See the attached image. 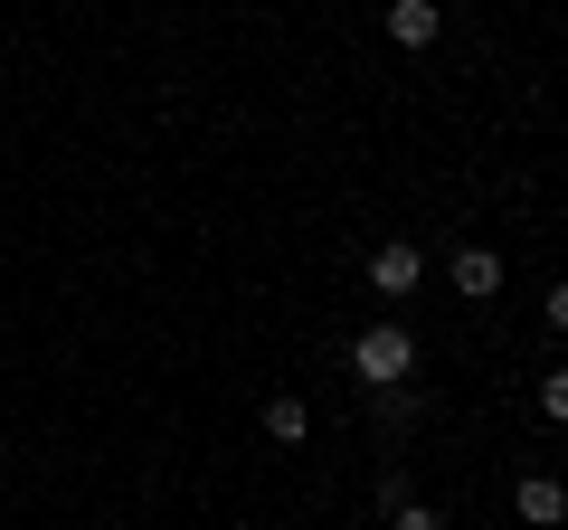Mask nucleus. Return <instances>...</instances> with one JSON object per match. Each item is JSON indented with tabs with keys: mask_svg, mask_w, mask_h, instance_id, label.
I'll return each instance as SVG.
<instances>
[{
	"mask_svg": "<svg viewBox=\"0 0 568 530\" xmlns=\"http://www.w3.org/2000/svg\"><path fill=\"white\" fill-rule=\"evenodd\" d=\"M351 369H361L369 388H398L407 369H417V342H407V323H369L361 342H351Z\"/></svg>",
	"mask_w": 568,
	"mask_h": 530,
	"instance_id": "obj_1",
	"label": "nucleus"
},
{
	"mask_svg": "<svg viewBox=\"0 0 568 530\" xmlns=\"http://www.w3.org/2000/svg\"><path fill=\"white\" fill-rule=\"evenodd\" d=\"M369 285H379L388 304H407V294L426 285V256H417V246H407V237H398V246H379V256H369Z\"/></svg>",
	"mask_w": 568,
	"mask_h": 530,
	"instance_id": "obj_2",
	"label": "nucleus"
},
{
	"mask_svg": "<svg viewBox=\"0 0 568 530\" xmlns=\"http://www.w3.org/2000/svg\"><path fill=\"white\" fill-rule=\"evenodd\" d=\"M511 511H521L530 530H559V521H568V483H559V473H521V492H511Z\"/></svg>",
	"mask_w": 568,
	"mask_h": 530,
	"instance_id": "obj_3",
	"label": "nucleus"
},
{
	"mask_svg": "<svg viewBox=\"0 0 568 530\" xmlns=\"http://www.w3.org/2000/svg\"><path fill=\"white\" fill-rule=\"evenodd\" d=\"M455 294H465V304H493V294H503V256H493V246H455Z\"/></svg>",
	"mask_w": 568,
	"mask_h": 530,
	"instance_id": "obj_4",
	"label": "nucleus"
},
{
	"mask_svg": "<svg viewBox=\"0 0 568 530\" xmlns=\"http://www.w3.org/2000/svg\"><path fill=\"white\" fill-rule=\"evenodd\" d=\"M436 29H446L436 0H388V39H398V48H436Z\"/></svg>",
	"mask_w": 568,
	"mask_h": 530,
	"instance_id": "obj_5",
	"label": "nucleus"
},
{
	"mask_svg": "<svg viewBox=\"0 0 568 530\" xmlns=\"http://www.w3.org/2000/svg\"><path fill=\"white\" fill-rule=\"evenodd\" d=\"M265 436H275V446H304V436H313V408H304V398H265Z\"/></svg>",
	"mask_w": 568,
	"mask_h": 530,
	"instance_id": "obj_6",
	"label": "nucleus"
},
{
	"mask_svg": "<svg viewBox=\"0 0 568 530\" xmlns=\"http://www.w3.org/2000/svg\"><path fill=\"white\" fill-rule=\"evenodd\" d=\"M540 417H549V427H568V369H549V379H540Z\"/></svg>",
	"mask_w": 568,
	"mask_h": 530,
	"instance_id": "obj_7",
	"label": "nucleus"
},
{
	"mask_svg": "<svg viewBox=\"0 0 568 530\" xmlns=\"http://www.w3.org/2000/svg\"><path fill=\"white\" fill-rule=\"evenodd\" d=\"M398 511V530H446V511H426V502H388Z\"/></svg>",
	"mask_w": 568,
	"mask_h": 530,
	"instance_id": "obj_8",
	"label": "nucleus"
},
{
	"mask_svg": "<svg viewBox=\"0 0 568 530\" xmlns=\"http://www.w3.org/2000/svg\"><path fill=\"white\" fill-rule=\"evenodd\" d=\"M549 323H559V332H568V285H559V294H549Z\"/></svg>",
	"mask_w": 568,
	"mask_h": 530,
	"instance_id": "obj_9",
	"label": "nucleus"
}]
</instances>
